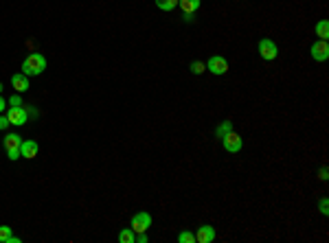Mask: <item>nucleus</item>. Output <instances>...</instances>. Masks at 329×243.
I'll return each instance as SVG.
<instances>
[{
    "label": "nucleus",
    "instance_id": "1",
    "mask_svg": "<svg viewBox=\"0 0 329 243\" xmlns=\"http://www.w3.org/2000/svg\"><path fill=\"white\" fill-rule=\"evenodd\" d=\"M46 70V59L44 55L40 53H31L29 57L22 62V74H27V77H33V74H42Z\"/></svg>",
    "mask_w": 329,
    "mask_h": 243
},
{
    "label": "nucleus",
    "instance_id": "2",
    "mask_svg": "<svg viewBox=\"0 0 329 243\" xmlns=\"http://www.w3.org/2000/svg\"><path fill=\"white\" fill-rule=\"evenodd\" d=\"M20 145H22V138L18 134H7L2 140V147L7 151L9 160H18L20 158Z\"/></svg>",
    "mask_w": 329,
    "mask_h": 243
},
{
    "label": "nucleus",
    "instance_id": "3",
    "mask_svg": "<svg viewBox=\"0 0 329 243\" xmlns=\"http://www.w3.org/2000/svg\"><path fill=\"white\" fill-rule=\"evenodd\" d=\"M130 223H132V230H134V232H145L149 226H152V215L140 210V213L132 215V221Z\"/></svg>",
    "mask_w": 329,
    "mask_h": 243
},
{
    "label": "nucleus",
    "instance_id": "4",
    "mask_svg": "<svg viewBox=\"0 0 329 243\" xmlns=\"http://www.w3.org/2000/svg\"><path fill=\"white\" fill-rule=\"evenodd\" d=\"M206 70H211V74H226L228 73V62L222 55H213V57L206 62Z\"/></svg>",
    "mask_w": 329,
    "mask_h": 243
},
{
    "label": "nucleus",
    "instance_id": "5",
    "mask_svg": "<svg viewBox=\"0 0 329 243\" xmlns=\"http://www.w3.org/2000/svg\"><path fill=\"white\" fill-rule=\"evenodd\" d=\"M257 49H259L261 59H266V62H272V59L279 55V49H276V44H274L272 40H268V37L259 42V46H257Z\"/></svg>",
    "mask_w": 329,
    "mask_h": 243
},
{
    "label": "nucleus",
    "instance_id": "6",
    "mask_svg": "<svg viewBox=\"0 0 329 243\" xmlns=\"http://www.w3.org/2000/svg\"><path fill=\"white\" fill-rule=\"evenodd\" d=\"M7 119L11 125H18V127H20V125H25L27 121H29V114H27V110L22 105H18V107H9Z\"/></svg>",
    "mask_w": 329,
    "mask_h": 243
},
{
    "label": "nucleus",
    "instance_id": "7",
    "mask_svg": "<svg viewBox=\"0 0 329 243\" xmlns=\"http://www.w3.org/2000/svg\"><path fill=\"white\" fill-rule=\"evenodd\" d=\"M222 145L228 153H237V151H242V136L235 132H228L226 136H222Z\"/></svg>",
    "mask_w": 329,
    "mask_h": 243
},
{
    "label": "nucleus",
    "instance_id": "8",
    "mask_svg": "<svg viewBox=\"0 0 329 243\" xmlns=\"http://www.w3.org/2000/svg\"><path fill=\"white\" fill-rule=\"evenodd\" d=\"M309 53H312V59H316V62H325L329 57V44L327 40H318L312 44V49H309Z\"/></svg>",
    "mask_w": 329,
    "mask_h": 243
},
{
    "label": "nucleus",
    "instance_id": "9",
    "mask_svg": "<svg viewBox=\"0 0 329 243\" xmlns=\"http://www.w3.org/2000/svg\"><path fill=\"white\" fill-rule=\"evenodd\" d=\"M178 7H180L182 13H185V20L191 22V20H193L191 16L200 9V0H178Z\"/></svg>",
    "mask_w": 329,
    "mask_h": 243
},
{
    "label": "nucleus",
    "instance_id": "10",
    "mask_svg": "<svg viewBox=\"0 0 329 243\" xmlns=\"http://www.w3.org/2000/svg\"><path fill=\"white\" fill-rule=\"evenodd\" d=\"M215 239V228L209 226V223H204V226L197 228L195 232V243H211Z\"/></svg>",
    "mask_w": 329,
    "mask_h": 243
},
{
    "label": "nucleus",
    "instance_id": "11",
    "mask_svg": "<svg viewBox=\"0 0 329 243\" xmlns=\"http://www.w3.org/2000/svg\"><path fill=\"white\" fill-rule=\"evenodd\" d=\"M37 151H40V147H37L35 140H22V145H20V158L31 160V158L37 156Z\"/></svg>",
    "mask_w": 329,
    "mask_h": 243
},
{
    "label": "nucleus",
    "instance_id": "12",
    "mask_svg": "<svg viewBox=\"0 0 329 243\" xmlns=\"http://www.w3.org/2000/svg\"><path fill=\"white\" fill-rule=\"evenodd\" d=\"M11 86L16 88V92H27L29 90V77L27 74H13L11 77Z\"/></svg>",
    "mask_w": 329,
    "mask_h": 243
},
{
    "label": "nucleus",
    "instance_id": "13",
    "mask_svg": "<svg viewBox=\"0 0 329 243\" xmlns=\"http://www.w3.org/2000/svg\"><path fill=\"white\" fill-rule=\"evenodd\" d=\"M0 243H20V239L11 235L9 226H0Z\"/></svg>",
    "mask_w": 329,
    "mask_h": 243
},
{
    "label": "nucleus",
    "instance_id": "14",
    "mask_svg": "<svg viewBox=\"0 0 329 243\" xmlns=\"http://www.w3.org/2000/svg\"><path fill=\"white\" fill-rule=\"evenodd\" d=\"M228 132H233V123H230V121H222V123L218 125V129H215V136L222 138V136H226Z\"/></svg>",
    "mask_w": 329,
    "mask_h": 243
},
{
    "label": "nucleus",
    "instance_id": "15",
    "mask_svg": "<svg viewBox=\"0 0 329 243\" xmlns=\"http://www.w3.org/2000/svg\"><path fill=\"white\" fill-rule=\"evenodd\" d=\"M316 35L321 37V40H327V37H329V22L327 20L316 22Z\"/></svg>",
    "mask_w": 329,
    "mask_h": 243
},
{
    "label": "nucleus",
    "instance_id": "16",
    "mask_svg": "<svg viewBox=\"0 0 329 243\" xmlns=\"http://www.w3.org/2000/svg\"><path fill=\"white\" fill-rule=\"evenodd\" d=\"M156 7L161 11H173L178 7V0H156Z\"/></svg>",
    "mask_w": 329,
    "mask_h": 243
},
{
    "label": "nucleus",
    "instance_id": "17",
    "mask_svg": "<svg viewBox=\"0 0 329 243\" xmlns=\"http://www.w3.org/2000/svg\"><path fill=\"white\" fill-rule=\"evenodd\" d=\"M134 230H132V228H123V230L119 232V241L121 243H134Z\"/></svg>",
    "mask_w": 329,
    "mask_h": 243
},
{
    "label": "nucleus",
    "instance_id": "18",
    "mask_svg": "<svg viewBox=\"0 0 329 243\" xmlns=\"http://www.w3.org/2000/svg\"><path fill=\"white\" fill-rule=\"evenodd\" d=\"M178 243H195V235L189 230L180 232V235H178Z\"/></svg>",
    "mask_w": 329,
    "mask_h": 243
},
{
    "label": "nucleus",
    "instance_id": "19",
    "mask_svg": "<svg viewBox=\"0 0 329 243\" xmlns=\"http://www.w3.org/2000/svg\"><path fill=\"white\" fill-rule=\"evenodd\" d=\"M204 70H206L204 62H197V59H195V62H191V73H193V74H202Z\"/></svg>",
    "mask_w": 329,
    "mask_h": 243
},
{
    "label": "nucleus",
    "instance_id": "20",
    "mask_svg": "<svg viewBox=\"0 0 329 243\" xmlns=\"http://www.w3.org/2000/svg\"><path fill=\"white\" fill-rule=\"evenodd\" d=\"M7 103L11 105V107H18V105H22V97H20V92H16V95H13L11 99L7 101Z\"/></svg>",
    "mask_w": 329,
    "mask_h": 243
},
{
    "label": "nucleus",
    "instance_id": "21",
    "mask_svg": "<svg viewBox=\"0 0 329 243\" xmlns=\"http://www.w3.org/2000/svg\"><path fill=\"white\" fill-rule=\"evenodd\" d=\"M9 119H7V114H0V129H7L9 127Z\"/></svg>",
    "mask_w": 329,
    "mask_h": 243
},
{
    "label": "nucleus",
    "instance_id": "22",
    "mask_svg": "<svg viewBox=\"0 0 329 243\" xmlns=\"http://www.w3.org/2000/svg\"><path fill=\"white\" fill-rule=\"evenodd\" d=\"M136 243H147L149 241V237L145 235V232H138V235H136V239H134Z\"/></svg>",
    "mask_w": 329,
    "mask_h": 243
},
{
    "label": "nucleus",
    "instance_id": "23",
    "mask_svg": "<svg viewBox=\"0 0 329 243\" xmlns=\"http://www.w3.org/2000/svg\"><path fill=\"white\" fill-rule=\"evenodd\" d=\"M321 213H323V215H327V213H329V210H327V197H323V199H321Z\"/></svg>",
    "mask_w": 329,
    "mask_h": 243
},
{
    "label": "nucleus",
    "instance_id": "24",
    "mask_svg": "<svg viewBox=\"0 0 329 243\" xmlns=\"http://www.w3.org/2000/svg\"><path fill=\"white\" fill-rule=\"evenodd\" d=\"M2 112H7V101L0 97V114H2Z\"/></svg>",
    "mask_w": 329,
    "mask_h": 243
},
{
    "label": "nucleus",
    "instance_id": "25",
    "mask_svg": "<svg viewBox=\"0 0 329 243\" xmlns=\"http://www.w3.org/2000/svg\"><path fill=\"white\" fill-rule=\"evenodd\" d=\"M25 110H27V114H29V116H37V110H35V107H25Z\"/></svg>",
    "mask_w": 329,
    "mask_h": 243
},
{
    "label": "nucleus",
    "instance_id": "26",
    "mask_svg": "<svg viewBox=\"0 0 329 243\" xmlns=\"http://www.w3.org/2000/svg\"><path fill=\"white\" fill-rule=\"evenodd\" d=\"M321 180H327V169H321Z\"/></svg>",
    "mask_w": 329,
    "mask_h": 243
},
{
    "label": "nucleus",
    "instance_id": "27",
    "mask_svg": "<svg viewBox=\"0 0 329 243\" xmlns=\"http://www.w3.org/2000/svg\"><path fill=\"white\" fill-rule=\"evenodd\" d=\"M0 92H2V83H0Z\"/></svg>",
    "mask_w": 329,
    "mask_h": 243
}]
</instances>
